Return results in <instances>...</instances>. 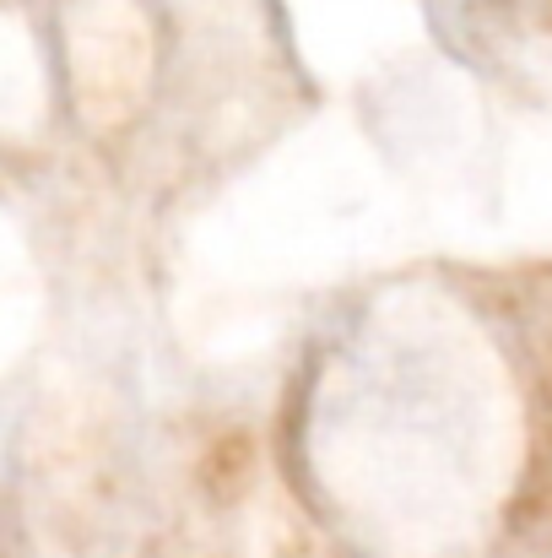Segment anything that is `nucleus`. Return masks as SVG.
I'll list each match as a JSON object with an SVG mask.
<instances>
[]
</instances>
